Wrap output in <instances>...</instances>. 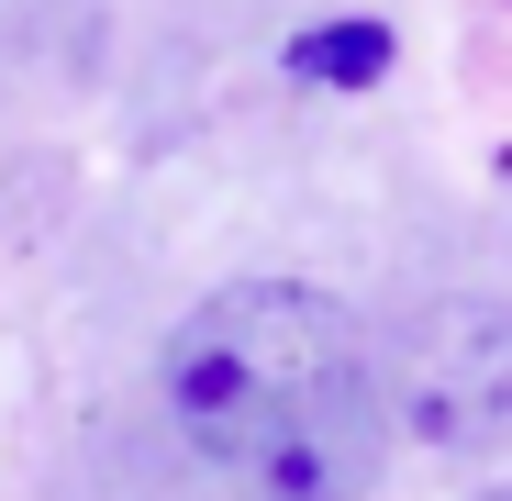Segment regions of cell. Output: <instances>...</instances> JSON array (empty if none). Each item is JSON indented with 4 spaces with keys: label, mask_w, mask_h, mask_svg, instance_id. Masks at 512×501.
<instances>
[{
    "label": "cell",
    "mask_w": 512,
    "mask_h": 501,
    "mask_svg": "<svg viewBox=\"0 0 512 501\" xmlns=\"http://www.w3.org/2000/svg\"><path fill=\"white\" fill-rule=\"evenodd\" d=\"M379 412L423 457H490L512 435V301L435 290L379 346Z\"/></svg>",
    "instance_id": "cell-2"
},
{
    "label": "cell",
    "mask_w": 512,
    "mask_h": 501,
    "mask_svg": "<svg viewBox=\"0 0 512 501\" xmlns=\"http://www.w3.org/2000/svg\"><path fill=\"white\" fill-rule=\"evenodd\" d=\"M490 501H512V490H490Z\"/></svg>",
    "instance_id": "cell-4"
},
{
    "label": "cell",
    "mask_w": 512,
    "mask_h": 501,
    "mask_svg": "<svg viewBox=\"0 0 512 501\" xmlns=\"http://www.w3.org/2000/svg\"><path fill=\"white\" fill-rule=\"evenodd\" d=\"M290 67H301V78H323V90H368V78L390 67V34H379V23H346V34H301V45H290Z\"/></svg>",
    "instance_id": "cell-3"
},
{
    "label": "cell",
    "mask_w": 512,
    "mask_h": 501,
    "mask_svg": "<svg viewBox=\"0 0 512 501\" xmlns=\"http://www.w3.org/2000/svg\"><path fill=\"white\" fill-rule=\"evenodd\" d=\"M156 412L212 501H368L379 357L312 279H234L156 346Z\"/></svg>",
    "instance_id": "cell-1"
}]
</instances>
